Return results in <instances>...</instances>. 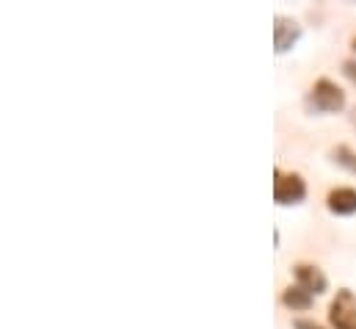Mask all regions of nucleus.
<instances>
[{"label": "nucleus", "instance_id": "obj_9", "mask_svg": "<svg viewBox=\"0 0 356 329\" xmlns=\"http://www.w3.org/2000/svg\"><path fill=\"white\" fill-rule=\"evenodd\" d=\"M343 72H346V78L356 86V59H346V61H343Z\"/></svg>", "mask_w": 356, "mask_h": 329}, {"label": "nucleus", "instance_id": "obj_5", "mask_svg": "<svg viewBox=\"0 0 356 329\" xmlns=\"http://www.w3.org/2000/svg\"><path fill=\"white\" fill-rule=\"evenodd\" d=\"M298 39H301V25L293 17L279 14L273 20V47H276V53H287Z\"/></svg>", "mask_w": 356, "mask_h": 329}, {"label": "nucleus", "instance_id": "obj_11", "mask_svg": "<svg viewBox=\"0 0 356 329\" xmlns=\"http://www.w3.org/2000/svg\"><path fill=\"white\" fill-rule=\"evenodd\" d=\"M351 125H354V128H356V105H354V108H351Z\"/></svg>", "mask_w": 356, "mask_h": 329}, {"label": "nucleus", "instance_id": "obj_10", "mask_svg": "<svg viewBox=\"0 0 356 329\" xmlns=\"http://www.w3.org/2000/svg\"><path fill=\"white\" fill-rule=\"evenodd\" d=\"M293 329H326V327L318 324V321H312V319H296V321H293Z\"/></svg>", "mask_w": 356, "mask_h": 329}, {"label": "nucleus", "instance_id": "obj_12", "mask_svg": "<svg viewBox=\"0 0 356 329\" xmlns=\"http://www.w3.org/2000/svg\"><path fill=\"white\" fill-rule=\"evenodd\" d=\"M351 47H354V50H356V36H354V39H351Z\"/></svg>", "mask_w": 356, "mask_h": 329}, {"label": "nucleus", "instance_id": "obj_3", "mask_svg": "<svg viewBox=\"0 0 356 329\" xmlns=\"http://www.w3.org/2000/svg\"><path fill=\"white\" fill-rule=\"evenodd\" d=\"M329 321L334 329H356V293L343 288L329 305Z\"/></svg>", "mask_w": 356, "mask_h": 329}, {"label": "nucleus", "instance_id": "obj_8", "mask_svg": "<svg viewBox=\"0 0 356 329\" xmlns=\"http://www.w3.org/2000/svg\"><path fill=\"white\" fill-rule=\"evenodd\" d=\"M332 158L343 166V169H348L351 174H356V153L351 150V147H346V144L334 147V150H332Z\"/></svg>", "mask_w": 356, "mask_h": 329}, {"label": "nucleus", "instance_id": "obj_4", "mask_svg": "<svg viewBox=\"0 0 356 329\" xmlns=\"http://www.w3.org/2000/svg\"><path fill=\"white\" fill-rule=\"evenodd\" d=\"M293 277H296V285H301L307 293H312V296H318V293H323L326 288H329V280H326V274L315 266V263H296L293 266Z\"/></svg>", "mask_w": 356, "mask_h": 329}, {"label": "nucleus", "instance_id": "obj_2", "mask_svg": "<svg viewBox=\"0 0 356 329\" xmlns=\"http://www.w3.org/2000/svg\"><path fill=\"white\" fill-rule=\"evenodd\" d=\"M304 197H307V183L301 174L273 169V199L279 205H296Z\"/></svg>", "mask_w": 356, "mask_h": 329}, {"label": "nucleus", "instance_id": "obj_7", "mask_svg": "<svg viewBox=\"0 0 356 329\" xmlns=\"http://www.w3.org/2000/svg\"><path fill=\"white\" fill-rule=\"evenodd\" d=\"M282 305L290 307L293 313L296 310H309L312 307V293H307L301 285H290L282 291Z\"/></svg>", "mask_w": 356, "mask_h": 329}, {"label": "nucleus", "instance_id": "obj_1", "mask_svg": "<svg viewBox=\"0 0 356 329\" xmlns=\"http://www.w3.org/2000/svg\"><path fill=\"white\" fill-rule=\"evenodd\" d=\"M307 105L318 114H340L346 108V91L329 78H321V81L312 83L309 89V97H307Z\"/></svg>", "mask_w": 356, "mask_h": 329}, {"label": "nucleus", "instance_id": "obj_6", "mask_svg": "<svg viewBox=\"0 0 356 329\" xmlns=\"http://www.w3.org/2000/svg\"><path fill=\"white\" fill-rule=\"evenodd\" d=\"M326 208H329L334 216H354L356 213V188H348V185L332 188L329 197H326Z\"/></svg>", "mask_w": 356, "mask_h": 329}]
</instances>
